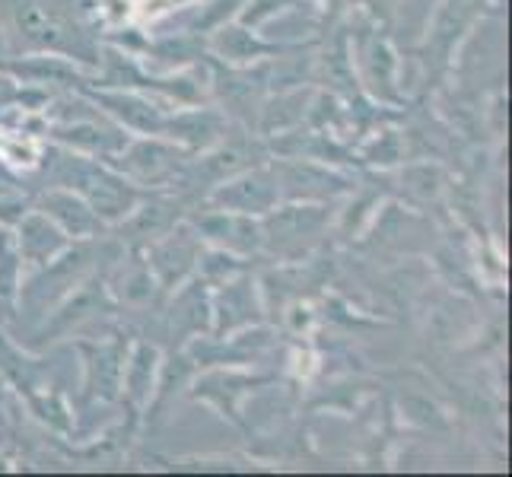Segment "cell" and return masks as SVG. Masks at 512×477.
Wrapping results in <instances>:
<instances>
[{
	"mask_svg": "<svg viewBox=\"0 0 512 477\" xmlns=\"http://www.w3.org/2000/svg\"><path fill=\"white\" fill-rule=\"evenodd\" d=\"M175 223H182V214H179V201L175 198H140L137 207L131 214L121 220V242L131 245V249L144 252L150 242H156L160 236H166Z\"/></svg>",
	"mask_w": 512,
	"mask_h": 477,
	"instance_id": "14",
	"label": "cell"
},
{
	"mask_svg": "<svg viewBox=\"0 0 512 477\" xmlns=\"http://www.w3.org/2000/svg\"><path fill=\"white\" fill-rule=\"evenodd\" d=\"M144 252H147L150 271L156 277V287L163 293H172L194 274V268H198L204 239L198 236V229L191 223H175L166 236L150 242Z\"/></svg>",
	"mask_w": 512,
	"mask_h": 477,
	"instance_id": "5",
	"label": "cell"
},
{
	"mask_svg": "<svg viewBox=\"0 0 512 477\" xmlns=\"http://www.w3.org/2000/svg\"><path fill=\"white\" fill-rule=\"evenodd\" d=\"M93 258L96 255L90 245L70 242L58 258H51L42 268H35V277L23 280V287H20V303L26 306V312L32 318H45L67 293H74L83 280L93 274Z\"/></svg>",
	"mask_w": 512,
	"mask_h": 477,
	"instance_id": "3",
	"label": "cell"
},
{
	"mask_svg": "<svg viewBox=\"0 0 512 477\" xmlns=\"http://www.w3.org/2000/svg\"><path fill=\"white\" fill-rule=\"evenodd\" d=\"M156 379H160V350L140 341L125 357V369H121V392H125L134 411L150 404L156 392Z\"/></svg>",
	"mask_w": 512,
	"mask_h": 477,
	"instance_id": "19",
	"label": "cell"
},
{
	"mask_svg": "<svg viewBox=\"0 0 512 477\" xmlns=\"http://www.w3.org/2000/svg\"><path fill=\"white\" fill-rule=\"evenodd\" d=\"M16 99H20V86H16L13 77H7V70H0V109Z\"/></svg>",
	"mask_w": 512,
	"mask_h": 477,
	"instance_id": "23",
	"label": "cell"
},
{
	"mask_svg": "<svg viewBox=\"0 0 512 477\" xmlns=\"http://www.w3.org/2000/svg\"><path fill=\"white\" fill-rule=\"evenodd\" d=\"M277 175L280 201H296V204H325L338 194L350 191V179L338 169H331L315 159L293 156L287 163L271 166Z\"/></svg>",
	"mask_w": 512,
	"mask_h": 477,
	"instance_id": "6",
	"label": "cell"
},
{
	"mask_svg": "<svg viewBox=\"0 0 512 477\" xmlns=\"http://www.w3.org/2000/svg\"><path fill=\"white\" fill-rule=\"evenodd\" d=\"M0 10L10 35L32 55H70V61L83 64L99 61L83 32L51 0H0Z\"/></svg>",
	"mask_w": 512,
	"mask_h": 477,
	"instance_id": "2",
	"label": "cell"
},
{
	"mask_svg": "<svg viewBox=\"0 0 512 477\" xmlns=\"http://www.w3.org/2000/svg\"><path fill=\"white\" fill-rule=\"evenodd\" d=\"M217 296H210V315H217V338L236 331V328H249L258 318V303H255V284L252 277H229L223 284H217Z\"/></svg>",
	"mask_w": 512,
	"mask_h": 477,
	"instance_id": "17",
	"label": "cell"
},
{
	"mask_svg": "<svg viewBox=\"0 0 512 477\" xmlns=\"http://www.w3.org/2000/svg\"><path fill=\"white\" fill-rule=\"evenodd\" d=\"M245 4H249V0H207L204 10L198 13V20H194V32H214L217 26L233 20L236 13H242Z\"/></svg>",
	"mask_w": 512,
	"mask_h": 477,
	"instance_id": "21",
	"label": "cell"
},
{
	"mask_svg": "<svg viewBox=\"0 0 512 477\" xmlns=\"http://www.w3.org/2000/svg\"><path fill=\"white\" fill-rule=\"evenodd\" d=\"M29 210V201L10 185H0V223H16Z\"/></svg>",
	"mask_w": 512,
	"mask_h": 477,
	"instance_id": "22",
	"label": "cell"
},
{
	"mask_svg": "<svg viewBox=\"0 0 512 477\" xmlns=\"http://www.w3.org/2000/svg\"><path fill=\"white\" fill-rule=\"evenodd\" d=\"M207 204L210 207H223V210H236V214H249V217H264L268 210L280 204V188H277V175L271 166H252L242 169L233 179H226L207 191Z\"/></svg>",
	"mask_w": 512,
	"mask_h": 477,
	"instance_id": "8",
	"label": "cell"
},
{
	"mask_svg": "<svg viewBox=\"0 0 512 477\" xmlns=\"http://www.w3.org/2000/svg\"><path fill=\"white\" fill-rule=\"evenodd\" d=\"M80 353H83V366H86V379H83V388H86V398H99V401H112L118 392H121V369H125V347L118 341H109V344H77Z\"/></svg>",
	"mask_w": 512,
	"mask_h": 477,
	"instance_id": "15",
	"label": "cell"
},
{
	"mask_svg": "<svg viewBox=\"0 0 512 477\" xmlns=\"http://www.w3.org/2000/svg\"><path fill=\"white\" fill-rule=\"evenodd\" d=\"M163 137H169L172 144H179L188 153H204L214 147L217 140L226 137V118L217 109H201V105H194V109L175 112L166 118Z\"/></svg>",
	"mask_w": 512,
	"mask_h": 477,
	"instance_id": "16",
	"label": "cell"
},
{
	"mask_svg": "<svg viewBox=\"0 0 512 477\" xmlns=\"http://www.w3.org/2000/svg\"><path fill=\"white\" fill-rule=\"evenodd\" d=\"M35 210H42L48 220H55L74 242L99 239V233L105 229V223L96 217V210L86 204L77 191H70L64 185L45 188L39 198H35Z\"/></svg>",
	"mask_w": 512,
	"mask_h": 477,
	"instance_id": "12",
	"label": "cell"
},
{
	"mask_svg": "<svg viewBox=\"0 0 512 477\" xmlns=\"http://www.w3.org/2000/svg\"><path fill=\"white\" fill-rule=\"evenodd\" d=\"M191 226L198 229V236L210 242L214 249L229 252L236 258H249L261 252V217L249 214H236V210H223V207H210L201 217H194Z\"/></svg>",
	"mask_w": 512,
	"mask_h": 477,
	"instance_id": "10",
	"label": "cell"
},
{
	"mask_svg": "<svg viewBox=\"0 0 512 477\" xmlns=\"http://www.w3.org/2000/svg\"><path fill=\"white\" fill-rule=\"evenodd\" d=\"M55 156L58 159H51V185L77 191L105 226L121 223L137 207V201L144 198V191L131 179H125L109 159L86 156L67 147H61Z\"/></svg>",
	"mask_w": 512,
	"mask_h": 477,
	"instance_id": "1",
	"label": "cell"
},
{
	"mask_svg": "<svg viewBox=\"0 0 512 477\" xmlns=\"http://www.w3.org/2000/svg\"><path fill=\"white\" fill-rule=\"evenodd\" d=\"M210 48L229 64V67H252L261 58L268 55H284V45H271L261 42L255 32H249L245 23H223L214 29V39H210Z\"/></svg>",
	"mask_w": 512,
	"mask_h": 477,
	"instance_id": "18",
	"label": "cell"
},
{
	"mask_svg": "<svg viewBox=\"0 0 512 477\" xmlns=\"http://www.w3.org/2000/svg\"><path fill=\"white\" fill-rule=\"evenodd\" d=\"M188 156L191 153L172 144L169 137L150 134L140 140H128L115 156H109V163L137 188H169L182 175Z\"/></svg>",
	"mask_w": 512,
	"mask_h": 477,
	"instance_id": "4",
	"label": "cell"
},
{
	"mask_svg": "<svg viewBox=\"0 0 512 477\" xmlns=\"http://www.w3.org/2000/svg\"><path fill=\"white\" fill-rule=\"evenodd\" d=\"M16 229V236H13V245H16V255H20L23 261V268H42V264H48L51 258H58L70 242L64 229L55 223V220H48L42 210H26V214L13 223Z\"/></svg>",
	"mask_w": 512,
	"mask_h": 477,
	"instance_id": "11",
	"label": "cell"
},
{
	"mask_svg": "<svg viewBox=\"0 0 512 477\" xmlns=\"http://www.w3.org/2000/svg\"><path fill=\"white\" fill-rule=\"evenodd\" d=\"M23 287V261L16 255L13 236L0 233V315H10L16 309Z\"/></svg>",
	"mask_w": 512,
	"mask_h": 477,
	"instance_id": "20",
	"label": "cell"
},
{
	"mask_svg": "<svg viewBox=\"0 0 512 477\" xmlns=\"http://www.w3.org/2000/svg\"><path fill=\"white\" fill-rule=\"evenodd\" d=\"M325 223L328 207L290 201V207H274L261 217V245H268L274 255H299L309 239L322 233Z\"/></svg>",
	"mask_w": 512,
	"mask_h": 477,
	"instance_id": "7",
	"label": "cell"
},
{
	"mask_svg": "<svg viewBox=\"0 0 512 477\" xmlns=\"http://www.w3.org/2000/svg\"><path fill=\"white\" fill-rule=\"evenodd\" d=\"M83 90L105 115L115 121L118 128H128L140 137H150V134L163 137L169 112L160 109V102H156L153 96L140 93V90H125V86H99V90L83 86Z\"/></svg>",
	"mask_w": 512,
	"mask_h": 477,
	"instance_id": "9",
	"label": "cell"
},
{
	"mask_svg": "<svg viewBox=\"0 0 512 477\" xmlns=\"http://www.w3.org/2000/svg\"><path fill=\"white\" fill-rule=\"evenodd\" d=\"M357 64L366 90L376 99L398 102V58L392 42L379 35V29H366L357 39Z\"/></svg>",
	"mask_w": 512,
	"mask_h": 477,
	"instance_id": "13",
	"label": "cell"
}]
</instances>
